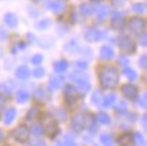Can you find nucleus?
Wrapping results in <instances>:
<instances>
[{"label":"nucleus","instance_id":"obj_1","mask_svg":"<svg viewBox=\"0 0 147 146\" xmlns=\"http://www.w3.org/2000/svg\"><path fill=\"white\" fill-rule=\"evenodd\" d=\"M117 83H119L117 69L113 67L102 68L101 72H100V84L102 85V88H115V87H117Z\"/></svg>","mask_w":147,"mask_h":146},{"label":"nucleus","instance_id":"obj_2","mask_svg":"<svg viewBox=\"0 0 147 146\" xmlns=\"http://www.w3.org/2000/svg\"><path fill=\"white\" fill-rule=\"evenodd\" d=\"M117 45H119V48H120L124 53H134L135 52V42L127 35L119 37Z\"/></svg>","mask_w":147,"mask_h":146},{"label":"nucleus","instance_id":"obj_3","mask_svg":"<svg viewBox=\"0 0 147 146\" xmlns=\"http://www.w3.org/2000/svg\"><path fill=\"white\" fill-rule=\"evenodd\" d=\"M105 37H107V33L97 30V29H88L85 31V38L89 42H96V41H100L102 38H105Z\"/></svg>","mask_w":147,"mask_h":146},{"label":"nucleus","instance_id":"obj_4","mask_svg":"<svg viewBox=\"0 0 147 146\" xmlns=\"http://www.w3.org/2000/svg\"><path fill=\"white\" fill-rule=\"evenodd\" d=\"M144 27H146V22H144V19L142 18H132L129 19L128 22V29L129 31H132V33H142L144 31Z\"/></svg>","mask_w":147,"mask_h":146},{"label":"nucleus","instance_id":"obj_5","mask_svg":"<svg viewBox=\"0 0 147 146\" xmlns=\"http://www.w3.org/2000/svg\"><path fill=\"white\" fill-rule=\"evenodd\" d=\"M28 134H30V131H28V128L26 127V126H23V124H20V126H18V127L15 128L12 131V137L16 139L18 142H26L27 138H28Z\"/></svg>","mask_w":147,"mask_h":146},{"label":"nucleus","instance_id":"obj_6","mask_svg":"<svg viewBox=\"0 0 147 146\" xmlns=\"http://www.w3.org/2000/svg\"><path fill=\"white\" fill-rule=\"evenodd\" d=\"M43 131H46V134L49 135V137H54L55 134L58 133V126L57 123L54 122L53 119H50V118H46L45 122H43Z\"/></svg>","mask_w":147,"mask_h":146},{"label":"nucleus","instance_id":"obj_7","mask_svg":"<svg viewBox=\"0 0 147 146\" xmlns=\"http://www.w3.org/2000/svg\"><path fill=\"white\" fill-rule=\"evenodd\" d=\"M121 92L125 97H128L129 100H134L138 96V88L134 84H125L121 87Z\"/></svg>","mask_w":147,"mask_h":146},{"label":"nucleus","instance_id":"obj_8","mask_svg":"<svg viewBox=\"0 0 147 146\" xmlns=\"http://www.w3.org/2000/svg\"><path fill=\"white\" fill-rule=\"evenodd\" d=\"M86 124V120H85V116L82 114H76L73 116V120H71V126L76 131H81L82 128L85 127Z\"/></svg>","mask_w":147,"mask_h":146},{"label":"nucleus","instance_id":"obj_9","mask_svg":"<svg viewBox=\"0 0 147 146\" xmlns=\"http://www.w3.org/2000/svg\"><path fill=\"white\" fill-rule=\"evenodd\" d=\"M46 8H49L50 11L58 14V12H62L65 10V5H63L62 1H58V0H47L46 1Z\"/></svg>","mask_w":147,"mask_h":146},{"label":"nucleus","instance_id":"obj_10","mask_svg":"<svg viewBox=\"0 0 147 146\" xmlns=\"http://www.w3.org/2000/svg\"><path fill=\"white\" fill-rule=\"evenodd\" d=\"M112 27L116 30H121L124 27V19H123V14L115 12L113 14V19H112Z\"/></svg>","mask_w":147,"mask_h":146},{"label":"nucleus","instance_id":"obj_11","mask_svg":"<svg viewBox=\"0 0 147 146\" xmlns=\"http://www.w3.org/2000/svg\"><path fill=\"white\" fill-rule=\"evenodd\" d=\"M15 116H16V110L15 108H8L3 115V120H4L5 124H11L15 119Z\"/></svg>","mask_w":147,"mask_h":146},{"label":"nucleus","instance_id":"obj_12","mask_svg":"<svg viewBox=\"0 0 147 146\" xmlns=\"http://www.w3.org/2000/svg\"><path fill=\"white\" fill-rule=\"evenodd\" d=\"M119 146H132L134 145V138L131 137L129 134H123L119 139H117Z\"/></svg>","mask_w":147,"mask_h":146},{"label":"nucleus","instance_id":"obj_13","mask_svg":"<svg viewBox=\"0 0 147 146\" xmlns=\"http://www.w3.org/2000/svg\"><path fill=\"white\" fill-rule=\"evenodd\" d=\"M113 50H112V48H109V46H102L101 49H100V57H101V60H111L112 57H113Z\"/></svg>","mask_w":147,"mask_h":146},{"label":"nucleus","instance_id":"obj_14","mask_svg":"<svg viewBox=\"0 0 147 146\" xmlns=\"http://www.w3.org/2000/svg\"><path fill=\"white\" fill-rule=\"evenodd\" d=\"M62 84H63V76H53L50 79V88L51 89L61 88Z\"/></svg>","mask_w":147,"mask_h":146},{"label":"nucleus","instance_id":"obj_15","mask_svg":"<svg viewBox=\"0 0 147 146\" xmlns=\"http://www.w3.org/2000/svg\"><path fill=\"white\" fill-rule=\"evenodd\" d=\"M4 22H5V24L9 26V27H16L18 26V18L11 12H7L4 15Z\"/></svg>","mask_w":147,"mask_h":146},{"label":"nucleus","instance_id":"obj_16","mask_svg":"<svg viewBox=\"0 0 147 146\" xmlns=\"http://www.w3.org/2000/svg\"><path fill=\"white\" fill-rule=\"evenodd\" d=\"M30 73H31L30 69L27 67H24V65H23V67H19L18 69H16V77H18V79H22V80L27 79V77L30 76Z\"/></svg>","mask_w":147,"mask_h":146},{"label":"nucleus","instance_id":"obj_17","mask_svg":"<svg viewBox=\"0 0 147 146\" xmlns=\"http://www.w3.org/2000/svg\"><path fill=\"white\" fill-rule=\"evenodd\" d=\"M80 11L84 14L85 16H89V15H92V14L96 11V8L92 7L90 4H88V3H82V4L80 5Z\"/></svg>","mask_w":147,"mask_h":146},{"label":"nucleus","instance_id":"obj_18","mask_svg":"<svg viewBox=\"0 0 147 146\" xmlns=\"http://www.w3.org/2000/svg\"><path fill=\"white\" fill-rule=\"evenodd\" d=\"M96 12H97L98 20H100V22H102L104 19L107 18L108 14H109V8H108V7H105V5H102V7H98Z\"/></svg>","mask_w":147,"mask_h":146},{"label":"nucleus","instance_id":"obj_19","mask_svg":"<svg viewBox=\"0 0 147 146\" xmlns=\"http://www.w3.org/2000/svg\"><path fill=\"white\" fill-rule=\"evenodd\" d=\"M115 102H116V95L111 93V95H107V96L104 97V100L101 102V104H102V107H105V108H108V107H111Z\"/></svg>","mask_w":147,"mask_h":146},{"label":"nucleus","instance_id":"obj_20","mask_svg":"<svg viewBox=\"0 0 147 146\" xmlns=\"http://www.w3.org/2000/svg\"><path fill=\"white\" fill-rule=\"evenodd\" d=\"M76 83H77V88L80 89V91H82V92H86V91H89L90 84L88 83V80L82 79V80H78V81H76Z\"/></svg>","mask_w":147,"mask_h":146},{"label":"nucleus","instance_id":"obj_21","mask_svg":"<svg viewBox=\"0 0 147 146\" xmlns=\"http://www.w3.org/2000/svg\"><path fill=\"white\" fill-rule=\"evenodd\" d=\"M54 69H55L57 72H59V73H62V72H65L67 69V62L65 61V60L57 61L55 64H54Z\"/></svg>","mask_w":147,"mask_h":146},{"label":"nucleus","instance_id":"obj_22","mask_svg":"<svg viewBox=\"0 0 147 146\" xmlns=\"http://www.w3.org/2000/svg\"><path fill=\"white\" fill-rule=\"evenodd\" d=\"M12 89H13V83H11V81H5V83L0 85V91L3 93H9Z\"/></svg>","mask_w":147,"mask_h":146},{"label":"nucleus","instance_id":"obj_23","mask_svg":"<svg viewBox=\"0 0 147 146\" xmlns=\"http://www.w3.org/2000/svg\"><path fill=\"white\" fill-rule=\"evenodd\" d=\"M34 95H35L36 99H43V100L49 99V95H47V92H46L43 88H38L35 92H34Z\"/></svg>","mask_w":147,"mask_h":146},{"label":"nucleus","instance_id":"obj_24","mask_svg":"<svg viewBox=\"0 0 147 146\" xmlns=\"http://www.w3.org/2000/svg\"><path fill=\"white\" fill-rule=\"evenodd\" d=\"M97 120L100 122V123H102V124H109L111 123V118H109L107 114H104V112H100V114H98Z\"/></svg>","mask_w":147,"mask_h":146},{"label":"nucleus","instance_id":"obj_25","mask_svg":"<svg viewBox=\"0 0 147 146\" xmlns=\"http://www.w3.org/2000/svg\"><path fill=\"white\" fill-rule=\"evenodd\" d=\"M16 100L19 103H26L28 100V93L26 91H19L18 95H16Z\"/></svg>","mask_w":147,"mask_h":146},{"label":"nucleus","instance_id":"obj_26","mask_svg":"<svg viewBox=\"0 0 147 146\" xmlns=\"http://www.w3.org/2000/svg\"><path fill=\"white\" fill-rule=\"evenodd\" d=\"M124 73H125V76L128 77V80H131V81H134V80L138 77L136 72H135L134 69H131V68H125V69H124Z\"/></svg>","mask_w":147,"mask_h":146},{"label":"nucleus","instance_id":"obj_27","mask_svg":"<svg viewBox=\"0 0 147 146\" xmlns=\"http://www.w3.org/2000/svg\"><path fill=\"white\" fill-rule=\"evenodd\" d=\"M100 141H101V143H104L105 146L112 145V137L109 134H102L101 137H100Z\"/></svg>","mask_w":147,"mask_h":146},{"label":"nucleus","instance_id":"obj_28","mask_svg":"<svg viewBox=\"0 0 147 146\" xmlns=\"http://www.w3.org/2000/svg\"><path fill=\"white\" fill-rule=\"evenodd\" d=\"M132 10H134L135 12L142 14L146 11V4H144V3H136V4L132 5Z\"/></svg>","mask_w":147,"mask_h":146},{"label":"nucleus","instance_id":"obj_29","mask_svg":"<svg viewBox=\"0 0 147 146\" xmlns=\"http://www.w3.org/2000/svg\"><path fill=\"white\" fill-rule=\"evenodd\" d=\"M38 115H39V108H38V107H32L31 110L28 111L27 118H28V119H34V118H36Z\"/></svg>","mask_w":147,"mask_h":146},{"label":"nucleus","instance_id":"obj_30","mask_svg":"<svg viewBox=\"0 0 147 146\" xmlns=\"http://www.w3.org/2000/svg\"><path fill=\"white\" fill-rule=\"evenodd\" d=\"M42 133H43V128L40 124H34L31 127V134H34V135H40Z\"/></svg>","mask_w":147,"mask_h":146},{"label":"nucleus","instance_id":"obj_31","mask_svg":"<svg viewBox=\"0 0 147 146\" xmlns=\"http://www.w3.org/2000/svg\"><path fill=\"white\" fill-rule=\"evenodd\" d=\"M92 102H93L94 104H101V93L98 92V91L93 92V95H92Z\"/></svg>","mask_w":147,"mask_h":146},{"label":"nucleus","instance_id":"obj_32","mask_svg":"<svg viewBox=\"0 0 147 146\" xmlns=\"http://www.w3.org/2000/svg\"><path fill=\"white\" fill-rule=\"evenodd\" d=\"M115 110L117 111V112H124V111L127 110V104H125V102H117V104L115 106Z\"/></svg>","mask_w":147,"mask_h":146},{"label":"nucleus","instance_id":"obj_33","mask_svg":"<svg viewBox=\"0 0 147 146\" xmlns=\"http://www.w3.org/2000/svg\"><path fill=\"white\" fill-rule=\"evenodd\" d=\"M47 26H50V20H49V19H43V20H40V22L36 23V27H38V29H42V30H43V29H46Z\"/></svg>","mask_w":147,"mask_h":146},{"label":"nucleus","instance_id":"obj_34","mask_svg":"<svg viewBox=\"0 0 147 146\" xmlns=\"http://www.w3.org/2000/svg\"><path fill=\"white\" fill-rule=\"evenodd\" d=\"M42 61H43V57H42L40 54H36V56H34V57L31 58V62L34 65H39V64H42Z\"/></svg>","mask_w":147,"mask_h":146},{"label":"nucleus","instance_id":"obj_35","mask_svg":"<svg viewBox=\"0 0 147 146\" xmlns=\"http://www.w3.org/2000/svg\"><path fill=\"white\" fill-rule=\"evenodd\" d=\"M31 146H46V143L42 138H35L31 141Z\"/></svg>","mask_w":147,"mask_h":146},{"label":"nucleus","instance_id":"obj_36","mask_svg":"<svg viewBox=\"0 0 147 146\" xmlns=\"http://www.w3.org/2000/svg\"><path fill=\"white\" fill-rule=\"evenodd\" d=\"M43 75H45V71H43L42 68H36V69L32 71V76H34V77H38V79H39V77H42Z\"/></svg>","mask_w":147,"mask_h":146},{"label":"nucleus","instance_id":"obj_37","mask_svg":"<svg viewBox=\"0 0 147 146\" xmlns=\"http://www.w3.org/2000/svg\"><path fill=\"white\" fill-rule=\"evenodd\" d=\"M138 103H139V106L143 107V108L147 106V93H143L142 96H140V99H139Z\"/></svg>","mask_w":147,"mask_h":146},{"label":"nucleus","instance_id":"obj_38","mask_svg":"<svg viewBox=\"0 0 147 146\" xmlns=\"http://www.w3.org/2000/svg\"><path fill=\"white\" fill-rule=\"evenodd\" d=\"M58 114V119L59 120H66V111H63L62 108H59V110L57 111Z\"/></svg>","mask_w":147,"mask_h":146},{"label":"nucleus","instance_id":"obj_39","mask_svg":"<svg viewBox=\"0 0 147 146\" xmlns=\"http://www.w3.org/2000/svg\"><path fill=\"white\" fill-rule=\"evenodd\" d=\"M139 62H140V67H142L143 69H146L147 68V56L146 54H143L142 57H140V61Z\"/></svg>","mask_w":147,"mask_h":146},{"label":"nucleus","instance_id":"obj_40","mask_svg":"<svg viewBox=\"0 0 147 146\" xmlns=\"http://www.w3.org/2000/svg\"><path fill=\"white\" fill-rule=\"evenodd\" d=\"M140 45L142 46H146L147 45V35L144 31H142V34H140Z\"/></svg>","mask_w":147,"mask_h":146},{"label":"nucleus","instance_id":"obj_41","mask_svg":"<svg viewBox=\"0 0 147 146\" xmlns=\"http://www.w3.org/2000/svg\"><path fill=\"white\" fill-rule=\"evenodd\" d=\"M135 141L138 142V143H140V145H144V139H143L142 134H139V133L135 134Z\"/></svg>","mask_w":147,"mask_h":146},{"label":"nucleus","instance_id":"obj_42","mask_svg":"<svg viewBox=\"0 0 147 146\" xmlns=\"http://www.w3.org/2000/svg\"><path fill=\"white\" fill-rule=\"evenodd\" d=\"M76 65H77V68H80V69H86V68H88V64L85 61H77Z\"/></svg>","mask_w":147,"mask_h":146},{"label":"nucleus","instance_id":"obj_43","mask_svg":"<svg viewBox=\"0 0 147 146\" xmlns=\"http://www.w3.org/2000/svg\"><path fill=\"white\" fill-rule=\"evenodd\" d=\"M7 38V31L4 29H0V41H4Z\"/></svg>","mask_w":147,"mask_h":146},{"label":"nucleus","instance_id":"obj_44","mask_svg":"<svg viewBox=\"0 0 147 146\" xmlns=\"http://www.w3.org/2000/svg\"><path fill=\"white\" fill-rule=\"evenodd\" d=\"M89 130H90V131H92V133L97 130V127H96V124H94V119L92 120V123H90V127H89Z\"/></svg>","mask_w":147,"mask_h":146},{"label":"nucleus","instance_id":"obj_45","mask_svg":"<svg viewBox=\"0 0 147 146\" xmlns=\"http://www.w3.org/2000/svg\"><path fill=\"white\" fill-rule=\"evenodd\" d=\"M142 124H143V127L144 128L147 127V116L146 115H143V118H142Z\"/></svg>","mask_w":147,"mask_h":146},{"label":"nucleus","instance_id":"obj_46","mask_svg":"<svg viewBox=\"0 0 147 146\" xmlns=\"http://www.w3.org/2000/svg\"><path fill=\"white\" fill-rule=\"evenodd\" d=\"M120 61H121V64H123V65H127V60H125V58L121 57V58H120Z\"/></svg>","mask_w":147,"mask_h":146},{"label":"nucleus","instance_id":"obj_47","mask_svg":"<svg viewBox=\"0 0 147 146\" xmlns=\"http://www.w3.org/2000/svg\"><path fill=\"white\" fill-rule=\"evenodd\" d=\"M90 1H93V3H100V1H102V0H90Z\"/></svg>","mask_w":147,"mask_h":146},{"label":"nucleus","instance_id":"obj_48","mask_svg":"<svg viewBox=\"0 0 147 146\" xmlns=\"http://www.w3.org/2000/svg\"><path fill=\"white\" fill-rule=\"evenodd\" d=\"M1 139H3V134H1V131H0V142H1Z\"/></svg>","mask_w":147,"mask_h":146},{"label":"nucleus","instance_id":"obj_49","mask_svg":"<svg viewBox=\"0 0 147 146\" xmlns=\"http://www.w3.org/2000/svg\"><path fill=\"white\" fill-rule=\"evenodd\" d=\"M32 1H39V0H32Z\"/></svg>","mask_w":147,"mask_h":146}]
</instances>
